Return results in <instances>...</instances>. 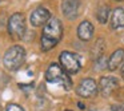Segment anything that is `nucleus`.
Returning a JSON list of instances; mask_svg holds the SVG:
<instances>
[{
	"instance_id": "obj_17",
	"label": "nucleus",
	"mask_w": 124,
	"mask_h": 111,
	"mask_svg": "<svg viewBox=\"0 0 124 111\" xmlns=\"http://www.w3.org/2000/svg\"><path fill=\"white\" fill-rule=\"evenodd\" d=\"M120 74H121V78L124 79V66L121 67V70H120Z\"/></svg>"
},
{
	"instance_id": "obj_8",
	"label": "nucleus",
	"mask_w": 124,
	"mask_h": 111,
	"mask_svg": "<svg viewBox=\"0 0 124 111\" xmlns=\"http://www.w3.org/2000/svg\"><path fill=\"white\" fill-rule=\"evenodd\" d=\"M80 0H62V12L67 19L73 20L80 14Z\"/></svg>"
},
{
	"instance_id": "obj_6",
	"label": "nucleus",
	"mask_w": 124,
	"mask_h": 111,
	"mask_svg": "<svg viewBox=\"0 0 124 111\" xmlns=\"http://www.w3.org/2000/svg\"><path fill=\"white\" fill-rule=\"evenodd\" d=\"M97 91H99V86L92 78L83 79L76 88V94L81 98H92L97 94Z\"/></svg>"
},
{
	"instance_id": "obj_3",
	"label": "nucleus",
	"mask_w": 124,
	"mask_h": 111,
	"mask_svg": "<svg viewBox=\"0 0 124 111\" xmlns=\"http://www.w3.org/2000/svg\"><path fill=\"white\" fill-rule=\"evenodd\" d=\"M46 80L48 83H54V84H60L62 87H64L65 90L71 88L72 82L70 79V75L65 72L62 68V66L52 63L46 71Z\"/></svg>"
},
{
	"instance_id": "obj_19",
	"label": "nucleus",
	"mask_w": 124,
	"mask_h": 111,
	"mask_svg": "<svg viewBox=\"0 0 124 111\" xmlns=\"http://www.w3.org/2000/svg\"><path fill=\"white\" fill-rule=\"evenodd\" d=\"M64 111H72V110H64Z\"/></svg>"
},
{
	"instance_id": "obj_15",
	"label": "nucleus",
	"mask_w": 124,
	"mask_h": 111,
	"mask_svg": "<svg viewBox=\"0 0 124 111\" xmlns=\"http://www.w3.org/2000/svg\"><path fill=\"white\" fill-rule=\"evenodd\" d=\"M111 111H124V103H116L111 106Z\"/></svg>"
},
{
	"instance_id": "obj_14",
	"label": "nucleus",
	"mask_w": 124,
	"mask_h": 111,
	"mask_svg": "<svg viewBox=\"0 0 124 111\" xmlns=\"http://www.w3.org/2000/svg\"><path fill=\"white\" fill-rule=\"evenodd\" d=\"M6 111H24V108L20 104H16V103H9L6 107Z\"/></svg>"
},
{
	"instance_id": "obj_13",
	"label": "nucleus",
	"mask_w": 124,
	"mask_h": 111,
	"mask_svg": "<svg viewBox=\"0 0 124 111\" xmlns=\"http://www.w3.org/2000/svg\"><path fill=\"white\" fill-rule=\"evenodd\" d=\"M111 9L108 6H100L96 11V19L100 24H105L111 19Z\"/></svg>"
},
{
	"instance_id": "obj_16",
	"label": "nucleus",
	"mask_w": 124,
	"mask_h": 111,
	"mask_svg": "<svg viewBox=\"0 0 124 111\" xmlns=\"http://www.w3.org/2000/svg\"><path fill=\"white\" fill-rule=\"evenodd\" d=\"M19 87H20V88H23V90H25V91L28 92V90H30V88H32V87H33V83L28 84V86H25V84H19Z\"/></svg>"
},
{
	"instance_id": "obj_7",
	"label": "nucleus",
	"mask_w": 124,
	"mask_h": 111,
	"mask_svg": "<svg viewBox=\"0 0 124 111\" xmlns=\"http://www.w3.org/2000/svg\"><path fill=\"white\" fill-rule=\"evenodd\" d=\"M51 12L48 11L44 7H38L35 8L30 15V23L33 27H41V26H46L47 23L51 19Z\"/></svg>"
},
{
	"instance_id": "obj_18",
	"label": "nucleus",
	"mask_w": 124,
	"mask_h": 111,
	"mask_svg": "<svg viewBox=\"0 0 124 111\" xmlns=\"http://www.w3.org/2000/svg\"><path fill=\"white\" fill-rule=\"evenodd\" d=\"M113 1H123V0H113Z\"/></svg>"
},
{
	"instance_id": "obj_2",
	"label": "nucleus",
	"mask_w": 124,
	"mask_h": 111,
	"mask_svg": "<svg viewBox=\"0 0 124 111\" xmlns=\"http://www.w3.org/2000/svg\"><path fill=\"white\" fill-rule=\"evenodd\" d=\"M25 62V50L22 46H12L3 56V64L9 71H17Z\"/></svg>"
},
{
	"instance_id": "obj_10",
	"label": "nucleus",
	"mask_w": 124,
	"mask_h": 111,
	"mask_svg": "<svg viewBox=\"0 0 124 111\" xmlns=\"http://www.w3.org/2000/svg\"><path fill=\"white\" fill-rule=\"evenodd\" d=\"M95 34V28H93V24L88 20H84L79 24L78 27V36L81 42H89L92 39Z\"/></svg>"
},
{
	"instance_id": "obj_1",
	"label": "nucleus",
	"mask_w": 124,
	"mask_h": 111,
	"mask_svg": "<svg viewBox=\"0 0 124 111\" xmlns=\"http://www.w3.org/2000/svg\"><path fill=\"white\" fill-rule=\"evenodd\" d=\"M63 36V24L57 17H51L49 22L43 27L41 31V39H40V46L41 51L47 52L52 50L57 43L60 42Z\"/></svg>"
},
{
	"instance_id": "obj_12",
	"label": "nucleus",
	"mask_w": 124,
	"mask_h": 111,
	"mask_svg": "<svg viewBox=\"0 0 124 111\" xmlns=\"http://www.w3.org/2000/svg\"><path fill=\"white\" fill-rule=\"evenodd\" d=\"M111 27L112 30L124 28V7H117L111 14Z\"/></svg>"
},
{
	"instance_id": "obj_5",
	"label": "nucleus",
	"mask_w": 124,
	"mask_h": 111,
	"mask_svg": "<svg viewBox=\"0 0 124 111\" xmlns=\"http://www.w3.org/2000/svg\"><path fill=\"white\" fill-rule=\"evenodd\" d=\"M59 60H60V66L68 74V75H73L78 74L81 68V59L78 54L71 51H63L59 55Z\"/></svg>"
},
{
	"instance_id": "obj_11",
	"label": "nucleus",
	"mask_w": 124,
	"mask_h": 111,
	"mask_svg": "<svg viewBox=\"0 0 124 111\" xmlns=\"http://www.w3.org/2000/svg\"><path fill=\"white\" fill-rule=\"evenodd\" d=\"M124 60V48H117L111 54L109 59L107 60V68L109 71H116Z\"/></svg>"
},
{
	"instance_id": "obj_9",
	"label": "nucleus",
	"mask_w": 124,
	"mask_h": 111,
	"mask_svg": "<svg viewBox=\"0 0 124 111\" xmlns=\"http://www.w3.org/2000/svg\"><path fill=\"white\" fill-rule=\"evenodd\" d=\"M119 87V80L115 76H101L99 80V91L104 96H109Z\"/></svg>"
},
{
	"instance_id": "obj_4",
	"label": "nucleus",
	"mask_w": 124,
	"mask_h": 111,
	"mask_svg": "<svg viewBox=\"0 0 124 111\" xmlns=\"http://www.w3.org/2000/svg\"><path fill=\"white\" fill-rule=\"evenodd\" d=\"M8 34L14 40H20L24 38L25 31H27V26H25V19L24 15L16 12V14L11 15V17L8 19Z\"/></svg>"
}]
</instances>
